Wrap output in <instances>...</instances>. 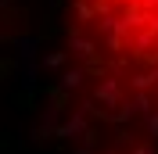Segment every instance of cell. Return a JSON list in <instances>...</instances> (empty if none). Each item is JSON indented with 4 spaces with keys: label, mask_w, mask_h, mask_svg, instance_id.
<instances>
[{
    "label": "cell",
    "mask_w": 158,
    "mask_h": 154,
    "mask_svg": "<svg viewBox=\"0 0 158 154\" xmlns=\"http://www.w3.org/2000/svg\"><path fill=\"white\" fill-rule=\"evenodd\" d=\"M83 111L118 144H158V0H69Z\"/></svg>",
    "instance_id": "1"
}]
</instances>
